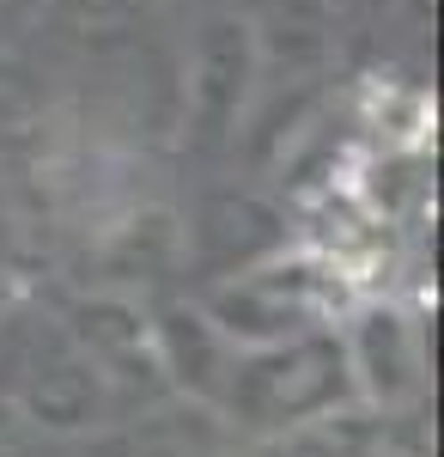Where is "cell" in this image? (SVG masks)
<instances>
[{"mask_svg":"<svg viewBox=\"0 0 444 457\" xmlns=\"http://www.w3.org/2000/svg\"><path fill=\"white\" fill-rule=\"evenodd\" d=\"M353 366H359V378L372 390L377 403H408L414 390H420V336H414V323L402 312H359L353 323Z\"/></svg>","mask_w":444,"mask_h":457,"instance_id":"cell-1","label":"cell"}]
</instances>
